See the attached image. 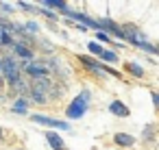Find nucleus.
I'll use <instances>...</instances> for the list:
<instances>
[{"label": "nucleus", "mask_w": 159, "mask_h": 150, "mask_svg": "<svg viewBox=\"0 0 159 150\" xmlns=\"http://www.w3.org/2000/svg\"><path fill=\"white\" fill-rule=\"evenodd\" d=\"M122 29H124V33H126V44H129V46L137 48L139 52H144V55H148V57H159V46L146 37V33L142 31V26H137V24H133V22H124Z\"/></svg>", "instance_id": "nucleus-1"}, {"label": "nucleus", "mask_w": 159, "mask_h": 150, "mask_svg": "<svg viewBox=\"0 0 159 150\" xmlns=\"http://www.w3.org/2000/svg\"><path fill=\"white\" fill-rule=\"evenodd\" d=\"M92 104H94V91H92L89 87H83V89L68 102V107H66V120H68L70 124L83 120V117L87 115V111L92 109Z\"/></svg>", "instance_id": "nucleus-2"}, {"label": "nucleus", "mask_w": 159, "mask_h": 150, "mask_svg": "<svg viewBox=\"0 0 159 150\" xmlns=\"http://www.w3.org/2000/svg\"><path fill=\"white\" fill-rule=\"evenodd\" d=\"M24 65H26V61H18L11 52H2V57H0V76L5 78L7 87H16L18 83L24 81V76H22Z\"/></svg>", "instance_id": "nucleus-3"}, {"label": "nucleus", "mask_w": 159, "mask_h": 150, "mask_svg": "<svg viewBox=\"0 0 159 150\" xmlns=\"http://www.w3.org/2000/svg\"><path fill=\"white\" fill-rule=\"evenodd\" d=\"M29 120L37 126H44L46 130H55V133H72V124L66 120V117H55V115H48V113H31Z\"/></svg>", "instance_id": "nucleus-4"}, {"label": "nucleus", "mask_w": 159, "mask_h": 150, "mask_svg": "<svg viewBox=\"0 0 159 150\" xmlns=\"http://www.w3.org/2000/svg\"><path fill=\"white\" fill-rule=\"evenodd\" d=\"M96 20H98V26H100V31H102V33L111 35L116 42L126 44V33H124V29H122V24H120V22H116V20H113V18H109V15H102V18H96Z\"/></svg>", "instance_id": "nucleus-5"}, {"label": "nucleus", "mask_w": 159, "mask_h": 150, "mask_svg": "<svg viewBox=\"0 0 159 150\" xmlns=\"http://www.w3.org/2000/svg\"><path fill=\"white\" fill-rule=\"evenodd\" d=\"M22 76H26L29 81H39V78H50V72L44 65V59H35V61H29L24 65Z\"/></svg>", "instance_id": "nucleus-6"}, {"label": "nucleus", "mask_w": 159, "mask_h": 150, "mask_svg": "<svg viewBox=\"0 0 159 150\" xmlns=\"http://www.w3.org/2000/svg\"><path fill=\"white\" fill-rule=\"evenodd\" d=\"M79 59V63L92 74V76H98V78H105V72H102V68H105V63H100V59H94V57H89V55H79L76 57Z\"/></svg>", "instance_id": "nucleus-7"}, {"label": "nucleus", "mask_w": 159, "mask_h": 150, "mask_svg": "<svg viewBox=\"0 0 159 150\" xmlns=\"http://www.w3.org/2000/svg\"><path fill=\"white\" fill-rule=\"evenodd\" d=\"M107 113H109V115H113V117L124 120V117H131V107H129L124 100L113 98V100H109V102H107Z\"/></svg>", "instance_id": "nucleus-8"}, {"label": "nucleus", "mask_w": 159, "mask_h": 150, "mask_svg": "<svg viewBox=\"0 0 159 150\" xmlns=\"http://www.w3.org/2000/svg\"><path fill=\"white\" fill-rule=\"evenodd\" d=\"M11 55L18 59V61H35L37 59V52L31 48V46H26V44H22V42H18L16 39V44H13V48H11Z\"/></svg>", "instance_id": "nucleus-9"}, {"label": "nucleus", "mask_w": 159, "mask_h": 150, "mask_svg": "<svg viewBox=\"0 0 159 150\" xmlns=\"http://www.w3.org/2000/svg\"><path fill=\"white\" fill-rule=\"evenodd\" d=\"M9 111L18 117H29L31 115V100L29 98H13V102L9 104Z\"/></svg>", "instance_id": "nucleus-10"}, {"label": "nucleus", "mask_w": 159, "mask_h": 150, "mask_svg": "<svg viewBox=\"0 0 159 150\" xmlns=\"http://www.w3.org/2000/svg\"><path fill=\"white\" fill-rule=\"evenodd\" d=\"M113 143H116L118 148H133V146L137 143V137H135L133 133L118 130V133H113Z\"/></svg>", "instance_id": "nucleus-11"}, {"label": "nucleus", "mask_w": 159, "mask_h": 150, "mask_svg": "<svg viewBox=\"0 0 159 150\" xmlns=\"http://www.w3.org/2000/svg\"><path fill=\"white\" fill-rule=\"evenodd\" d=\"M44 139L48 143L50 150H66V141L61 137V133H55V130H46L44 133Z\"/></svg>", "instance_id": "nucleus-12"}, {"label": "nucleus", "mask_w": 159, "mask_h": 150, "mask_svg": "<svg viewBox=\"0 0 159 150\" xmlns=\"http://www.w3.org/2000/svg\"><path fill=\"white\" fill-rule=\"evenodd\" d=\"M35 52H42V55H44V59H46V57L55 55L57 50H55V44H52L48 37L39 35V37H37V46H35Z\"/></svg>", "instance_id": "nucleus-13"}, {"label": "nucleus", "mask_w": 159, "mask_h": 150, "mask_svg": "<svg viewBox=\"0 0 159 150\" xmlns=\"http://www.w3.org/2000/svg\"><path fill=\"white\" fill-rule=\"evenodd\" d=\"M122 70H124V74H129V76H133V78H144V76H146L144 65L137 63V61H126V63L122 65Z\"/></svg>", "instance_id": "nucleus-14"}, {"label": "nucleus", "mask_w": 159, "mask_h": 150, "mask_svg": "<svg viewBox=\"0 0 159 150\" xmlns=\"http://www.w3.org/2000/svg\"><path fill=\"white\" fill-rule=\"evenodd\" d=\"M29 100H31V104H37V107H46V104H48V94L39 91L37 87H33V85L29 83Z\"/></svg>", "instance_id": "nucleus-15"}, {"label": "nucleus", "mask_w": 159, "mask_h": 150, "mask_svg": "<svg viewBox=\"0 0 159 150\" xmlns=\"http://www.w3.org/2000/svg\"><path fill=\"white\" fill-rule=\"evenodd\" d=\"M66 91H68V83L52 81V87H50V94H48V102H59Z\"/></svg>", "instance_id": "nucleus-16"}, {"label": "nucleus", "mask_w": 159, "mask_h": 150, "mask_svg": "<svg viewBox=\"0 0 159 150\" xmlns=\"http://www.w3.org/2000/svg\"><path fill=\"white\" fill-rule=\"evenodd\" d=\"M100 63H105V65H111V68H116V65L120 63V55H118L116 50H111V48H105V52L100 55Z\"/></svg>", "instance_id": "nucleus-17"}, {"label": "nucleus", "mask_w": 159, "mask_h": 150, "mask_svg": "<svg viewBox=\"0 0 159 150\" xmlns=\"http://www.w3.org/2000/svg\"><path fill=\"white\" fill-rule=\"evenodd\" d=\"M16 5V11H22V13H29V15H37V2H26V0H18Z\"/></svg>", "instance_id": "nucleus-18"}, {"label": "nucleus", "mask_w": 159, "mask_h": 150, "mask_svg": "<svg viewBox=\"0 0 159 150\" xmlns=\"http://www.w3.org/2000/svg\"><path fill=\"white\" fill-rule=\"evenodd\" d=\"M85 46H87V55H89V57H94V59H100V55L105 52V46H102V44H98L96 39H89Z\"/></svg>", "instance_id": "nucleus-19"}, {"label": "nucleus", "mask_w": 159, "mask_h": 150, "mask_svg": "<svg viewBox=\"0 0 159 150\" xmlns=\"http://www.w3.org/2000/svg\"><path fill=\"white\" fill-rule=\"evenodd\" d=\"M157 126L155 124H144V128H142V141L144 143H152L155 139H157Z\"/></svg>", "instance_id": "nucleus-20"}, {"label": "nucleus", "mask_w": 159, "mask_h": 150, "mask_svg": "<svg viewBox=\"0 0 159 150\" xmlns=\"http://www.w3.org/2000/svg\"><path fill=\"white\" fill-rule=\"evenodd\" d=\"M42 29H44V26H42L37 20H26V22H24V31H26L29 35L39 37V35H42Z\"/></svg>", "instance_id": "nucleus-21"}, {"label": "nucleus", "mask_w": 159, "mask_h": 150, "mask_svg": "<svg viewBox=\"0 0 159 150\" xmlns=\"http://www.w3.org/2000/svg\"><path fill=\"white\" fill-rule=\"evenodd\" d=\"M94 39H96L98 44H102V46H109V48H113V44H116V39H113L111 35H107V33H102V31H98V33H94Z\"/></svg>", "instance_id": "nucleus-22"}, {"label": "nucleus", "mask_w": 159, "mask_h": 150, "mask_svg": "<svg viewBox=\"0 0 159 150\" xmlns=\"http://www.w3.org/2000/svg\"><path fill=\"white\" fill-rule=\"evenodd\" d=\"M16 13V5L13 2H0V15L2 18H11Z\"/></svg>", "instance_id": "nucleus-23"}, {"label": "nucleus", "mask_w": 159, "mask_h": 150, "mask_svg": "<svg viewBox=\"0 0 159 150\" xmlns=\"http://www.w3.org/2000/svg\"><path fill=\"white\" fill-rule=\"evenodd\" d=\"M150 100H152V107L159 111V91H152L150 94Z\"/></svg>", "instance_id": "nucleus-24"}, {"label": "nucleus", "mask_w": 159, "mask_h": 150, "mask_svg": "<svg viewBox=\"0 0 159 150\" xmlns=\"http://www.w3.org/2000/svg\"><path fill=\"white\" fill-rule=\"evenodd\" d=\"M124 48H126V44H122V42H116L111 50H116V52H118V50H124Z\"/></svg>", "instance_id": "nucleus-25"}, {"label": "nucleus", "mask_w": 159, "mask_h": 150, "mask_svg": "<svg viewBox=\"0 0 159 150\" xmlns=\"http://www.w3.org/2000/svg\"><path fill=\"white\" fill-rule=\"evenodd\" d=\"M72 29H76L79 33H87V29H85V26H81V24H72Z\"/></svg>", "instance_id": "nucleus-26"}, {"label": "nucleus", "mask_w": 159, "mask_h": 150, "mask_svg": "<svg viewBox=\"0 0 159 150\" xmlns=\"http://www.w3.org/2000/svg\"><path fill=\"white\" fill-rule=\"evenodd\" d=\"M5 87H7V85H5V78H2V76H0V96H2V91H5Z\"/></svg>", "instance_id": "nucleus-27"}, {"label": "nucleus", "mask_w": 159, "mask_h": 150, "mask_svg": "<svg viewBox=\"0 0 159 150\" xmlns=\"http://www.w3.org/2000/svg\"><path fill=\"white\" fill-rule=\"evenodd\" d=\"M5 137H7V135H5V130H2V128H0V143H2V141H5Z\"/></svg>", "instance_id": "nucleus-28"}, {"label": "nucleus", "mask_w": 159, "mask_h": 150, "mask_svg": "<svg viewBox=\"0 0 159 150\" xmlns=\"http://www.w3.org/2000/svg\"><path fill=\"white\" fill-rule=\"evenodd\" d=\"M13 150H22V148H13Z\"/></svg>", "instance_id": "nucleus-29"}, {"label": "nucleus", "mask_w": 159, "mask_h": 150, "mask_svg": "<svg viewBox=\"0 0 159 150\" xmlns=\"http://www.w3.org/2000/svg\"><path fill=\"white\" fill-rule=\"evenodd\" d=\"M66 150H68V148H66Z\"/></svg>", "instance_id": "nucleus-30"}]
</instances>
